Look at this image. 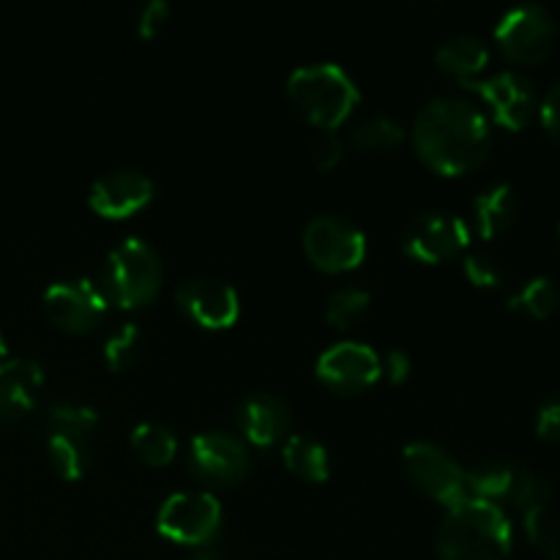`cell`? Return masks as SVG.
<instances>
[{
  "label": "cell",
  "instance_id": "6da1fadb",
  "mask_svg": "<svg viewBox=\"0 0 560 560\" xmlns=\"http://www.w3.org/2000/svg\"><path fill=\"white\" fill-rule=\"evenodd\" d=\"M413 148L435 173L465 175L490 159L492 126L468 98L435 96L416 113Z\"/></svg>",
  "mask_w": 560,
  "mask_h": 560
},
{
  "label": "cell",
  "instance_id": "7a4b0ae2",
  "mask_svg": "<svg viewBox=\"0 0 560 560\" xmlns=\"http://www.w3.org/2000/svg\"><path fill=\"white\" fill-rule=\"evenodd\" d=\"M512 541L506 512L479 498L446 509L435 534L441 560H509Z\"/></svg>",
  "mask_w": 560,
  "mask_h": 560
},
{
  "label": "cell",
  "instance_id": "3957f363",
  "mask_svg": "<svg viewBox=\"0 0 560 560\" xmlns=\"http://www.w3.org/2000/svg\"><path fill=\"white\" fill-rule=\"evenodd\" d=\"M288 102L301 118L334 131L359 104L361 93L353 77L337 63H306L288 77Z\"/></svg>",
  "mask_w": 560,
  "mask_h": 560
},
{
  "label": "cell",
  "instance_id": "277c9868",
  "mask_svg": "<svg viewBox=\"0 0 560 560\" xmlns=\"http://www.w3.org/2000/svg\"><path fill=\"white\" fill-rule=\"evenodd\" d=\"M162 282L164 266L159 252L148 241L131 235L107 255L98 288L107 304L120 306V310H140L156 301Z\"/></svg>",
  "mask_w": 560,
  "mask_h": 560
},
{
  "label": "cell",
  "instance_id": "5b68a950",
  "mask_svg": "<svg viewBox=\"0 0 560 560\" xmlns=\"http://www.w3.org/2000/svg\"><path fill=\"white\" fill-rule=\"evenodd\" d=\"M98 430V413L82 402H55L44 419L47 457L55 474L77 481L88 474L93 459V438Z\"/></svg>",
  "mask_w": 560,
  "mask_h": 560
},
{
  "label": "cell",
  "instance_id": "8992f818",
  "mask_svg": "<svg viewBox=\"0 0 560 560\" xmlns=\"http://www.w3.org/2000/svg\"><path fill=\"white\" fill-rule=\"evenodd\" d=\"M222 517V503L213 492L180 490L162 503L156 514V528L164 539L197 550L219 539Z\"/></svg>",
  "mask_w": 560,
  "mask_h": 560
},
{
  "label": "cell",
  "instance_id": "52a82bcc",
  "mask_svg": "<svg viewBox=\"0 0 560 560\" xmlns=\"http://www.w3.org/2000/svg\"><path fill=\"white\" fill-rule=\"evenodd\" d=\"M306 257L326 273L359 268L366 257V235L353 219L342 213H317L301 233Z\"/></svg>",
  "mask_w": 560,
  "mask_h": 560
},
{
  "label": "cell",
  "instance_id": "ba28073f",
  "mask_svg": "<svg viewBox=\"0 0 560 560\" xmlns=\"http://www.w3.org/2000/svg\"><path fill=\"white\" fill-rule=\"evenodd\" d=\"M498 49L506 60L517 66H536L547 60L556 49L558 25L556 16L539 3L514 5L501 16L495 27Z\"/></svg>",
  "mask_w": 560,
  "mask_h": 560
},
{
  "label": "cell",
  "instance_id": "9c48e42d",
  "mask_svg": "<svg viewBox=\"0 0 560 560\" xmlns=\"http://www.w3.org/2000/svg\"><path fill=\"white\" fill-rule=\"evenodd\" d=\"M186 468L206 487H235L249 476L252 452L233 432H197L186 448Z\"/></svg>",
  "mask_w": 560,
  "mask_h": 560
},
{
  "label": "cell",
  "instance_id": "30bf717a",
  "mask_svg": "<svg viewBox=\"0 0 560 560\" xmlns=\"http://www.w3.org/2000/svg\"><path fill=\"white\" fill-rule=\"evenodd\" d=\"M402 465L408 479L432 501L446 509L468 501V470L443 446L430 441L408 443L402 452Z\"/></svg>",
  "mask_w": 560,
  "mask_h": 560
},
{
  "label": "cell",
  "instance_id": "8fae6325",
  "mask_svg": "<svg viewBox=\"0 0 560 560\" xmlns=\"http://www.w3.org/2000/svg\"><path fill=\"white\" fill-rule=\"evenodd\" d=\"M470 244V228L463 217L448 211H421L405 224L402 252L416 262L438 266L457 257Z\"/></svg>",
  "mask_w": 560,
  "mask_h": 560
},
{
  "label": "cell",
  "instance_id": "7c38bea8",
  "mask_svg": "<svg viewBox=\"0 0 560 560\" xmlns=\"http://www.w3.org/2000/svg\"><path fill=\"white\" fill-rule=\"evenodd\" d=\"M107 299L93 279H60L44 290V312L66 334H88L104 320Z\"/></svg>",
  "mask_w": 560,
  "mask_h": 560
},
{
  "label": "cell",
  "instance_id": "4fadbf2b",
  "mask_svg": "<svg viewBox=\"0 0 560 560\" xmlns=\"http://www.w3.org/2000/svg\"><path fill=\"white\" fill-rule=\"evenodd\" d=\"M317 381L337 394H359L381 381V355L359 339H345L323 350L317 359Z\"/></svg>",
  "mask_w": 560,
  "mask_h": 560
},
{
  "label": "cell",
  "instance_id": "5bb4252c",
  "mask_svg": "<svg viewBox=\"0 0 560 560\" xmlns=\"http://www.w3.org/2000/svg\"><path fill=\"white\" fill-rule=\"evenodd\" d=\"M463 85L479 93L481 102L490 107L495 124H501L509 131L525 129L536 109H539L534 82L520 74V71H498L487 80H470L463 82Z\"/></svg>",
  "mask_w": 560,
  "mask_h": 560
},
{
  "label": "cell",
  "instance_id": "9a60e30c",
  "mask_svg": "<svg viewBox=\"0 0 560 560\" xmlns=\"http://www.w3.org/2000/svg\"><path fill=\"white\" fill-rule=\"evenodd\" d=\"M175 304L202 328H230L241 315V299L228 282L213 277H191L175 290Z\"/></svg>",
  "mask_w": 560,
  "mask_h": 560
},
{
  "label": "cell",
  "instance_id": "2e32d148",
  "mask_svg": "<svg viewBox=\"0 0 560 560\" xmlns=\"http://www.w3.org/2000/svg\"><path fill=\"white\" fill-rule=\"evenodd\" d=\"M235 424H238L241 441L246 446L273 448L290 438L293 427V410L282 397L271 392L246 394L235 408Z\"/></svg>",
  "mask_w": 560,
  "mask_h": 560
},
{
  "label": "cell",
  "instance_id": "e0dca14e",
  "mask_svg": "<svg viewBox=\"0 0 560 560\" xmlns=\"http://www.w3.org/2000/svg\"><path fill=\"white\" fill-rule=\"evenodd\" d=\"M153 195H156V186L145 173L120 167L93 180L88 191V206L104 219H126L151 206Z\"/></svg>",
  "mask_w": 560,
  "mask_h": 560
},
{
  "label": "cell",
  "instance_id": "ac0fdd59",
  "mask_svg": "<svg viewBox=\"0 0 560 560\" xmlns=\"http://www.w3.org/2000/svg\"><path fill=\"white\" fill-rule=\"evenodd\" d=\"M44 388V370L33 359H11L0 370V421H22L38 405Z\"/></svg>",
  "mask_w": 560,
  "mask_h": 560
},
{
  "label": "cell",
  "instance_id": "d6986e66",
  "mask_svg": "<svg viewBox=\"0 0 560 560\" xmlns=\"http://www.w3.org/2000/svg\"><path fill=\"white\" fill-rule=\"evenodd\" d=\"M435 63L459 82H470L490 63V47L474 33H454L435 49Z\"/></svg>",
  "mask_w": 560,
  "mask_h": 560
},
{
  "label": "cell",
  "instance_id": "ffe728a7",
  "mask_svg": "<svg viewBox=\"0 0 560 560\" xmlns=\"http://www.w3.org/2000/svg\"><path fill=\"white\" fill-rule=\"evenodd\" d=\"M520 213L517 191L512 184H495L474 200V222L481 238H495L506 233Z\"/></svg>",
  "mask_w": 560,
  "mask_h": 560
},
{
  "label": "cell",
  "instance_id": "44dd1931",
  "mask_svg": "<svg viewBox=\"0 0 560 560\" xmlns=\"http://www.w3.org/2000/svg\"><path fill=\"white\" fill-rule=\"evenodd\" d=\"M282 459L290 474H295L304 481H312V485H323L331 476L328 448L310 435H290L282 443Z\"/></svg>",
  "mask_w": 560,
  "mask_h": 560
},
{
  "label": "cell",
  "instance_id": "7402d4cb",
  "mask_svg": "<svg viewBox=\"0 0 560 560\" xmlns=\"http://www.w3.org/2000/svg\"><path fill=\"white\" fill-rule=\"evenodd\" d=\"M131 448H135L137 457L142 459L151 468H164L175 459L178 454V438L170 430L167 424H159V421H140V424L131 430Z\"/></svg>",
  "mask_w": 560,
  "mask_h": 560
},
{
  "label": "cell",
  "instance_id": "603a6c76",
  "mask_svg": "<svg viewBox=\"0 0 560 560\" xmlns=\"http://www.w3.org/2000/svg\"><path fill=\"white\" fill-rule=\"evenodd\" d=\"M514 474H517L514 463H498L495 459V463L476 465V468L468 470V495L501 506V503L509 501Z\"/></svg>",
  "mask_w": 560,
  "mask_h": 560
},
{
  "label": "cell",
  "instance_id": "cb8c5ba5",
  "mask_svg": "<svg viewBox=\"0 0 560 560\" xmlns=\"http://www.w3.org/2000/svg\"><path fill=\"white\" fill-rule=\"evenodd\" d=\"M402 140L405 126L397 118H392V115H366L350 131V142L359 151H394V148L402 145Z\"/></svg>",
  "mask_w": 560,
  "mask_h": 560
},
{
  "label": "cell",
  "instance_id": "d4e9b609",
  "mask_svg": "<svg viewBox=\"0 0 560 560\" xmlns=\"http://www.w3.org/2000/svg\"><path fill=\"white\" fill-rule=\"evenodd\" d=\"M560 293L550 277H534L509 299V310L523 312L534 320H547L558 310Z\"/></svg>",
  "mask_w": 560,
  "mask_h": 560
},
{
  "label": "cell",
  "instance_id": "484cf974",
  "mask_svg": "<svg viewBox=\"0 0 560 560\" xmlns=\"http://www.w3.org/2000/svg\"><path fill=\"white\" fill-rule=\"evenodd\" d=\"M372 304L370 290L361 284H342L326 301V320L337 328H350L366 315Z\"/></svg>",
  "mask_w": 560,
  "mask_h": 560
},
{
  "label": "cell",
  "instance_id": "4316f807",
  "mask_svg": "<svg viewBox=\"0 0 560 560\" xmlns=\"http://www.w3.org/2000/svg\"><path fill=\"white\" fill-rule=\"evenodd\" d=\"M552 495H556V490H552V485L545 476L525 468V465H517V474H514V485L506 503H512L517 512L525 514L536 506H550Z\"/></svg>",
  "mask_w": 560,
  "mask_h": 560
},
{
  "label": "cell",
  "instance_id": "83f0119b",
  "mask_svg": "<svg viewBox=\"0 0 560 560\" xmlns=\"http://www.w3.org/2000/svg\"><path fill=\"white\" fill-rule=\"evenodd\" d=\"M142 345H145V337H142L140 326L137 323H124V326L115 328L113 334L104 342V361H107L109 370L124 372L140 359Z\"/></svg>",
  "mask_w": 560,
  "mask_h": 560
},
{
  "label": "cell",
  "instance_id": "f1b7e54d",
  "mask_svg": "<svg viewBox=\"0 0 560 560\" xmlns=\"http://www.w3.org/2000/svg\"><path fill=\"white\" fill-rule=\"evenodd\" d=\"M525 534H528L530 545L541 552V556L560 560V520L552 514L550 506H536L523 514Z\"/></svg>",
  "mask_w": 560,
  "mask_h": 560
},
{
  "label": "cell",
  "instance_id": "f546056e",
  "mask_svg": "<svg viewBox=\"0 0 560 560\" xmlns=\"http://www.w3.org/2000/svg\"><path fill=\"white\" fill-rule=\"evenodd\" d=\"M465 277L476 288H498L503 282V268L498 257L487 255V252H468L463 260Z\"/></svg>",
  "mask_w": 560,
  "mask_h": 560
},
{
  "label": "cell",
  "instance_id": "4dcf8cb0",
  "mask_svg": "<svg viewBox=\"0 0 560 560\" xmlns=\"http://www.w3.org/2000/svg\"><path fill=\"white\" fill-rule=\"evenodd\" d=\"M170 14H173V9H170L167 0H148L140 9V14H137V33L142 38H153L167 25Z\"/></svg>",
  "mask_w": 560,
  "mask_h": 560
},
{
  "label": "cell",
  "instance_id": "1f68e13d",
  "mask_svg": "<svg viewBox=\"0 0 560 560\" xmlns=\"http://www.w3.org/2000/svg\"><path fill=\"white\" fill-rule=\"evenodd\" d=\"M536 435L541 441L560 443V394L547 399L539 413H536Z\"/></svg>",
  "mask_w": 560,
  "mask_h": 560
},
{
  "label": "cell",
  "instance_id": "d6a6232c",
  "mask_svg": "<svg viewBox=\"0 0 560 560\" xmlns=\"http://www.w3.org/2000/svg\"><path fill=\"white\" fill-rule=\"evenodd\" d=\"M345 159V142L334 131H323L315 142V164L317 170H334Z\"/></svg>",
  "mask_w": 560,
  "mask_h": 560
},
{
  "label": "cell",
  "instance_id": "836d02e7",
  "mask_svg": "<svg viewBox=\"0 0 560 560\" xmlns=\"http://www.w3.org/2000/svg\"><path fill=\"white\" fill-rule=\"evenodd\" d=\"M410 372H413V359H410L405 350L394 348L381 359V377H386V381L394 383V386L408 381Z\"/></svg>",
  "mask_w": 560,
  "mask_h": 560
},
{
  "label": "cell",
  "instance_id": "e575fe53",
  "mask_svg": "<svg viewBox=\"0 0 560 560\" xmlns=\"http://www.w3.org/2000/svg\"><path fill=\"white\" fill-rule=\"evenodd\" d=\"M539 118H541V126H545L547 135H550L552 140L560 142V80L550 88V91H547V96L541 98Z\"/></svg>",
  "mask_w": 560,
  "mask_h": 560
},
{
  "label": "cell",
  "instance_id": "d590c367",
  "mask_svg": "<svg viewBox=\"0 0 560 560\" xmlns=\"http://www.w3.org/2000/svg\"><path fill=\"white\" fill-rule=\"evenodd\" d=\"M9 345H5V339H3V334H0V370H3L5 364H9Z\"/></svg>",
  "mask_w": 560,
  "mask_h": 560
},
{
  "label": "cell",
  "instance_id": "8d00e7d4",
  "mask_svg": "<svg viewBox=\"0 0 560 560\" xmlns=\"http://www.w3.org/2000/svg\"><path fill=\"white\" fill-rule=\"evenodd\" d=\"M558 241H560V224H558Z\"/></svg>",
  "mask_w": 560,
  "mask_h": 560
}]
</instances>
